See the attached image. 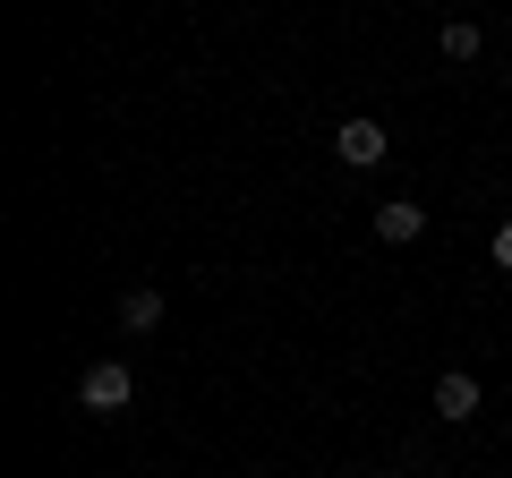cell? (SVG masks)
<instances>
[{"instance_id": "cell-5", "label": "cell", "mask_w": 512, "mask_h": 478, "mask_svg": "<svg viewBox=\"0 0 512 478\" xmlns=\"http://www.w3.org/2000/svg\"><path fill=\"white\" fill-rule=\"evenodd\" d=\"M163 325V291H154V282H128L120 291V333H154Z\"/></svg>"}, {"instance_id": "cell-6", "label": "cell", "mask_w": 512, "mask_h": 478, "mask_svg": "<svg viewBox=\"0 0 512 478\" xmlns=\"http://www.w3.org/2000/svg\"><path fill=\"white\" fill-rule=\"evenodd\" d=\"M436 43H444V60H453V69H470V60H478V52H487V35H478V26H470V18H453V26H444V35H436Z\"/></svg>"}, {"instance_id": "cell-4", "label": "cell", "mask_w": 512, "mask_h": 478, "mask_svg": "<svg viewBox=\"0 0 512 478\" xmlns=\"http://www.w3.org/2000/svg\"><path fill=\"white\" fill-rule=\"evenodd\" d=\"M376 239H384V248H410V239H427V205H410V197L376 205Z\"/></svg>"}, {"instance_id": "cell-7", "label": "cell", "mask_w": 512, "mask_h": 478, "mask_svg": "<svg viewBox=\"0 0 512 478\" xmlns=\"http://www.w3.org/2000/svg\"><path fill=\"white\" fill-rule=\"evenodd\" d=\"M495 265L512 274V222H495Z\"/></svg>"}, {"instance_id": "cell-1", "label": "cell", "mask_w": 512, "mask_h": 478, "mask_svg": "<svg viewBox=\"0 0 512 478\" xmlns=\"http://www.w3.org/2000/svg\"><path fill=\"white\" fill-rule=\"evenodd\" d=\"M128 402H137V376H128L120 359H94V368L77 376V410H94V419H120Z\"/></svg>"}, {"instance_id": "cell-8", "label": "cell", "mask_w": 512, "mask_h": 478, "mask_svg": "<svg viewBox=\"0 0 512 478\" xmlns=\"http://www.w3.org/2000/svg\"><path fill=\"white\" fill-rule=\"evenodd\" d=\"M376 478H402V470H376Z\"/></svg>"}, {"instance_id": "cell-3", "label": "cell", "mask_w": 512, "mask_h": 478, "mask_svg": "<svg viewBox=\"0 0 512 478\" xmlns=\"http://www.w3.org/2000/svg\"><path fill=\"white\" fill-rule=\"evenodd\" d=\"M478 402H487V393H478L470 368H444V376H436V419L461 427V419H478Z\"/></svg>"}, {"instance_id": "cell-2", "label": "cell", "mask_w": 512, "mask_h": 478, "mask_svg": "<svg viewBox=\"0 0 512 478\" xmlns=\"http://www.w3.org/2000/svg\"><path fill=\"white\" fill-rule=\"evenodd\" d=\"M384 146H393V129H384V120H367V111L333 129V154H342L350 171H376V163H384Z\"/></svg>"}]
</instances>
